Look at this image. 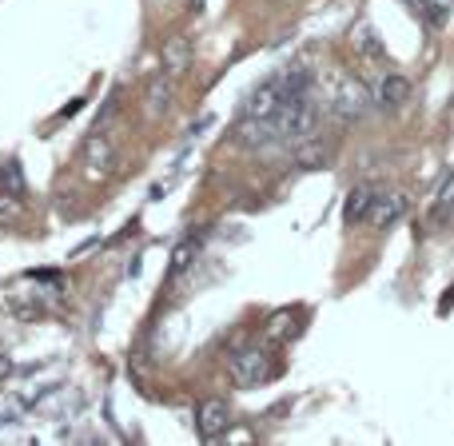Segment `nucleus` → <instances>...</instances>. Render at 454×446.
<instances>
[{
  "label": "nucleus",
  "instance_id": "17",
  "mask_svg": "<svg viewBox=\"0 0 454 446\" xmlns=\"http://www.w3.org/2000/svg\"><path fill=\"white\" fill-rule=\"evenodd\" d=\"M327 156H331L327 144H311V148L299 152V164H303V168H323V160H327Z\"/></svg>",
  "mask_w": 454,
  "mask_h": 446
},
{
  "label": "nucleus",
  "instance_id": "19",
  "mask_svg": "<svg viewBox=\"0 0 454 446\" xmlns=\"http://www.w3.org/2000/svg\"><path fill=\"white\" fill-rule=\"evenodd\" d=\"M407 4H411V8H415V12H419V16H423V8H427V0H407Z\"/></svg>",
  "mask_w": 454,
  "mask_h": 446
},
{
  "label": "nucleus",
  "instance_id": "8",
  "mask_svg": "<svg viewBox=\"0 0 454 446\" xmlns=\"http://www.w3.org/2000/svg\"><path fill=\"white\" fill-rule=\"evenodd\" d=\"M84 164H88V172L92 176H104L112 168V144H108V136H100V132H92L88 136V144H84Z\"/></svg>",
  "mask_w": 454,
  "mask_h": 446
},
{
  "label": "nucleus",
  "instance_id": "4",
  "mask_svg": "<svg viewBox=\"0 0 454 446\" xmlns=\"http://www.w3.org/2000/svg\"><path fill=\"white\" fill-rule=\"evenodd\" d=\"M283 100H287V88H283V76L263 80V84H259L255 92L247 96V108H243V116L275 120V116H279V108H283Z\"/></svg>",
  "mask_w": 454,
  "mask_h": 446
},
{
  "label": "nucleus",
  "instance_id": "14",
  "mask_svg": "<svg viewBox=\"0 0 454 446\" xmlns=\"http://www.w3.org/2000/svg\"><path fill=\"white\" fill-rule=\"evenodd\" d=\"M454 16V0H427V8H423V20L431 24L434 32H442L447 28V20Z\"/></svg>",
  "mask_w": 454,
  "mask_h": 446
},
{
  "label": "nucleus",
  "instance_id": "18",
  "mask_svg": "<svg viewBox=\"0 0 454 446\" xmlns=\"http://www.w3.org/2000/svg\"><path fill=\"white\" fill-rule=\"evenodd\" d=\"M291 315H275L271 319V339H283V335H295V327H287Z\"/></svg>",
  "mask_w": 454,
  "mask_h": 446
},
{
  "label": "nucleus",
  "instance_id": "3",
  "mask_svg": "<svg viewBox=\"0 0 454 446\" xmlns=\"http://www.w3.org/2000/svg\"><path fill=\"white\" fill-rule=\"evenodd\" d=\"M331 108H335V116H343V120H359L363 112L371 108L367 84L355 76H335L331 80Z\"/></svg>",
  "mask_w": 454,
  "mask_h": 446
},
{
  "label": "nucleus",
  "instance_id": "12",
  "mask_svg": "<svg viewBox=\"0 0 454 446\" xmlns=\"http://www.w3.org/2000/svg\"><path fill=\"white\" fill-rule=\"evenodd\" d=\"M168 104H172V76H160L156 84L148 88V112L152 116H164Z\"/></svg>",
  "mask_w": 454,
  "mask_h": 446
},
{
  "label": "nucleus",
  "instance_id": "10",
  "mask_svg": "<svg viewBox=\"0 0 454 446\" xmlns=\"http://www.w3.org/2000/svg\"><path fill=\"white\" fill-rule=\"evenodd\" d=\"M371 200H375V192H371L367 184L351 188V196H347V204H343V223H359V220H367Z\"/></svg>",
  "mask_w": 454,
  "mask_h": 446
},
{
  "label": "nucleus",
  "instance_id": "7",
  "mask_svg": "<svg viewBox=\"0 0 454 446\" xmlns=\"http://www.w3.org/2000/svg\"><path fill=\"white\" fill-rule=\"evenodd\" d=\"M235 140H239L243 148H263V144L279 140V136H275V120H255V116H243V124L235 128Z\"/></svg>",
  "mask_w": 454,
  "mask_h": 446
},
{
  "label": "nucleus",
  "instance_id": "15",
  "mask_svg": "<svg viewBox=\"0 0 454 446\" xmlns=\"http://www.w3.org/2000/svg\"><path fill=\"white\" fill-rule=\"evenodd\" d=\"M0 188H12L16 196L24 192V172L16 160H4V164H0Z\"/></svg>",
  "mask_w": 454,
  "mask_h": 446
},
{
  "label": "nucleus",
  "instance_id": "2",
  "mask_svg": "<svg viewBox=\"0 0 454 446\" xmlns=\"http://www.w3.org/2000/svg\"><path fill=\"white\" fill-rule=\"evenodd\" d=\"M275 371H279V367H275L271 351H263V347H243V351L231 355V379H235L239 387H259V383H267Z\"/></svg>",
  "mask_w": 454,
  "mask_h": 446
},
{
  "label": "nucleus",
  "instance_id": "5",
  "mask_svg": "<svg viewBox=\"0 0 454 446\" xmlns=\"http://www.w3.org/2000/svg\"><path fill=\"white\" fill-rule=\"evenodd\" d=\"M227 426H231V407H227L223 399H204L196 407V431L204 442H215L227 434Z\"/></svg>",
  "mask_w": 454,
  "mask_h": 446
},
{
  "label": "nucleus",
  "instance_id": "1",
  "mask_svg": "<svg viewBox=\"0 0 454 446\" xmlns=\"http://www.w3.org/2000/svg\"><path fill=\"white\" fill-rule=\"evenodd\" d=\"M315 120H319V108H315V100H311V88H307V92H291L287 100H283L279 116H275V136L287 144H303L307 136L315 132Z\"/></svg>",
  "mask_w": 454,
  "mask_h": 446
},
{
  "label": "nucleus",
  "instance_id": "11",
  "mask_svg": "<svg viewBox=\"0 0 454 446\" xmlns=\"http://www.w3.org/2000/svg\"><path fill=\"white\" fill-rule=\"evenodd\" d=\"M411 80L407 76H387L383 88H379V100H383V108H403V104L411 100Z\"/></svg>",
  "mask_w": 454,
  "mask_h": 446
},
{
  "label": "nucleus",
  "instance_id": "13",
  "mask_svg": "<svg viewBox=\"0 0 454 446\" xmlns=\"http://www.w3.org/2000/svg\"><path fill=\"white\" fill-rule=\"evenodd\" d=\"M196 255H200V235H188V239H184L180 247L172 251V275L188 271V267L196 263Z\"/></svg>",
  "mask_w": 454,
  "mask_h": 446
},
{
  "label": "nucleus",
  "instance_id": "6",
  "mask_svg": "<svg viewBox=\"0 0 454 446\" xmlns=\"http://www.w3.org/2000/svg\"><path fill=\"white\" fill-rule=\"evenodd\" d=\"M407 212V200L399 196V192H375V200H371V212L367 220L375 227H391L399 215Z\"/></svg>",
  "mask_w": 454,
  "mask_h": 446
},
{
  "label": "nucleus",
  "instance_id": "9",
  "mask_svg": "<svg viewBox=\"0 0 454 446\" xmlns=\"http://www.w3.org/2000/svg\"><path fill=\"white\" fill-rule=\"evenodd\" d=\"M164 64H168V76H180V72L192 68V44L184 36H172L164 44Z\"/></svg>",
  "mask_w": 454,
  "mask_h": 446
},
{
  "label": "nucleus",
  "instance_id": "20",
  "mask_svg": "<svg viewBox=\"0 0 454 446\" xmlns=\"http://www.w3.org/2000/svg\"><path fill=\"white\" fill-rule=\"evenodd\" d=\"M450 104H454V96H450Z\"/></svg>",
  "mask_w": 454,
  "mask_h": 446
},
{
  "label": "nucleus",
  "instance_id": "16",
  "mask_svg": "<svg viewBox=\"0 0 454 446\" xmlns=\"http://www.w3.org/2000/svg\"><path fill=\"white\" fill-rule=\"evenodd\" d=\"M16 220H20V200L0 188V227H12Z\"/></svg>",
  "mask_w": 454,
  "mask_h": 446
}]
</instances>
